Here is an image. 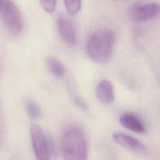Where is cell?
<instances>
[{"instance_id":"8","label":"cell","mask_w":160,"mask_h":160,"mask_svg":"<svg viewBox=\"0 0 160 160\" xmlns=\"http://www.w3.org/2000/svg\"><path fill=\"white\" fill-rule=\"evenodd\" d=\"M120 124L125 128L138 134H143L146 128L141 119L136 114L126 112L122 114L119 119Z\"/></svg>"},{"instance_id":"6","label":"cell","mask_w":160,"mask_h":160,"mask_svg":"<svg viewBox=\"0 0 160 160\" xmlns=\"http://www.w3.org/2000/svg\"><path fill=\"white\" fill-rule=\"evenodd\" d=\"M112 139L118 144L133 152L146 154L148 152L146 146L138 139L124 132H115Z\"/></svg>"},{"instance_id":"12","label":"cell","mask_w":160,"mask_h":160,"mask_svg":"<svg viewBox=\"0 0 160 160\" xmlns=\"http://www.w3.org/2000/svg\"><path fill=\"white\" fill-rule=\"evenodd\" d=\"M64 3L67 11L71 15H74L78 13L82 6V1L79 0L64 1Z\"/></svg>"},{"instance_id":"10","label":"cell","mask_w":160,"mask_h":160,"mask_svg":"<svg viewBox=\"0 0 160 160\" xmlns=\"http://www.w3.org/2000/svg\"><path fill=\"white\" fill-rule=\"evenodd\" d=\"M46 64L50 72L56 78L64 76L66 69L62 63L54 56H48L46 59Z\"/></svg>"},{"instance_id":"4","label":"cell","mask_w":160,"mask_h":160,"mask_svg":"<svg viewBox=\"0 0 160 160\" xmlns=\"http://www.w3.org/2000/svg\"><path fill=\"white\" fill-rule=\"evenodd\" d=\"M31 138L34 152L38 159H49L54 155L55 149L52 139L47 136L38 125L32 124Z\"/></svg>"},{"instance_id":"14","label":"cell","mask_w":160,"mask_h":160,"mask_svg":"<svg viewBox=\"0 0 160 160\" xmlns=\"http://www.w3.org/2000/svg\"><path fill=\"white\" fill-rule=\"evenodd\" d=\"M42 8L48 12H52L56 7V1L42 0L39 1Z\"/></svg>"},{"instance_id":"5","label":"cell","mask_w":160,"mask_h":160,"mask_svg":"<svg viewBox=\"0 0 160 160\" xmlns=\"http://www.w3.org/2000/svg\"><path fill=\"white\" fill-rule=\"evenodd\" d=\"M159 12V5L156 2H139L130 8L131 19L136 22H144L156 18Z\"/></svg>"},{"instance_id":"9","label":"cell","mask_w":160,"mask_h":160,"mask_svg":"<svg viewBox=\"0 0 160 160\" xmlns=\"http://www.w3.org/2000/svg\"><path fill=\"white\" fill-rule=\"evenodd\" d=\"M96 96L97 99L102 104L111 103L114 99V88L112 83L107 79L99 82L96 88Z\"/></svg>"},{"instance_id":"13","label":"cell","mask_w":160,"mask_h":160,"mask_svg":"<svg viewBox=\"0 0 160 160\" xmlns=\"http://www.w3.org/2000/svg\"><path fill=\"white\" fill-rule=\"evenodd\" d=\"M72 100L74 103L82 111L88 110V105L85 100L78 94H74L72 96Z\"/></svg>"},{"instance_id":"11","label":"cell","mask_w":160,"mask_h":160,"mask_svg":"<svg viewBox=\"0 0 160 160\" xmlns=\"http://www.w3.org/2000/svg\"><path fill=\"white\" fill-rule=\"evenodd\" d=\"M26 111L29 117L32 120H37L41 116V109L32 100L28 99L25 103Z\"/></svg>"},{"instance_id":"2","label":"cell","mask_w":160,"mask_h":160,"mask_svg":"<svg viewBox=\"0 0 160 160\" xmlns=\"http://www.w3.org/2000/svg\"><path fill=\"white\" fill-rule=\"evenodd\" d=\"M61 152L64 159L84 160L87 158L88 146L83 131L77 126L66 128L61 138Z\"/></svg>"},{"instance_id":"1","label":"cell","mask_w":160,"mask_h":160,"mask_svg":"<svg viewBox=\"0 0 160 160\" xmlns=\"http://www.w3.org/2000/svg\"><path fill=\"white\" fill-rule=\"evenodd\" d=\"M116 42V34L110 29L103 28L95 31L89 36L86 52L93 61L104 63L111 58Z\"/></svg>"},{"instance_id":"7","label":"cell","mask_w":160,"mask_h":160,"mask_svg":"<svg viewBox=\"0 0 160 160\" xmlns=\"http://www.w3.org/2000/svg\"><path fill=\"white\" fill-rule=\"evenodd\" d=\"M57 29L61 38L68 45L75 46L77 44V36L74 24L69 18L60 16L58 18Z\"/></svg>"},{"instance_id":"3","label":"cell","mask_w":160,"mask_h":160,"mask_svg":"<svg viewBox=\"0 0 160 160\" xmlns=\"http://www.w3.org/2000/svg\"><path fill=\"white\" fill-rule=\"evenodd\" d=\"M0 14L9 33L14 36H18L22 33L24 27L23 19L19 9L13 1H1Z\"/></svg>"}]
</instances>
